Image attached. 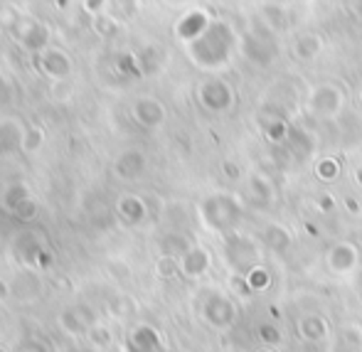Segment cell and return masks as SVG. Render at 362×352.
I'll return each mask as SVG.
<instances>
[{
	"instance_id": "6",
	"label": "cell",
	"mask_w": 362,
	"mask_h": 352,
	"mask_svg": "<svg viewBox=\"0 0 362 352\" xmlns=\"http://www.w3.org/2000/svg\"><path fill=\"white\" fill-rule=\"evenodd\" d=\"M345 106V94L335 84H318L308 94V111L318 119H335Z\"/></svg>"
},
{
	"instance_id": "4",
	"label": "cell",
	"mask_w": 362,
	"mask_h": 352,
	"mask_svg": "<svg viewBox=\"0 0 362 352\" xmlns=\"http://www.w3.org/2000/svg\"><path fill=\"white\" fill-rule=\"evenodd\" d=\"M197 104L205 111H210V114H227L237 104V94H234V86L227 79L207 76L197 86Z\"/></svg>"
},
{
	"instance_id": "29",
	"label": "cell",
	"mask_w": 362,
	"mask_h": 352,
	"mask_svg": "<svg viewBox=\"0 0 362 352\" xmlns=\"http://www.w3.org/2000/svg\"><path fill=\"white\" fill-rule=\"evenodd\" d=\"M156 274L160 278L175 276V274H180V262H177V259H173V257H160V259H158V264H156Z\"/></svg>"
},
{
	"instance_id": "3",
	"label": "cell",
	"mask_w": 362,
	"mask_h": 352,
	"mask_svg": "<svg viewBox=\"0 0 362 352\" xmlns=\"http://www.w3.org/2000/svg\"><path fill=\"white\" fill-rule=\"evenodd\" d=\"M224 244V262L232 269V274H249L252 269L262 266L264 257H262V247L254 237L242 232H232L227 237H222Z\"/></svg>"
},
{
	"instance_id": "10",
	"label": "cell",
	"mask_w": 362,
	"mask_h": 352,
	"mask_svg": "<svg viewBox=\"0 0 362 352\" xmlns=\"http://www.w3.org/2000/svg\"><path fill=\"white\" fill-rule=\"evenodd\" d=\"M296 335H298L303 343L318 345L330 335V325H328V320H325L323 315L305 313V315H300V318L296 320Z\"/></svg>"
},
{
	"instance_id": "33",
	"label": "cell",
	"mask_w": 362,
	"mask_h": 352,
	"mask_svg": "<svg viewBox=\"0 0 362 352\" xmlns=\"http://www.w3.org/2000/svg\"><path fill=\"white\" fill-rule=\"evenodd\" d=\"M222 172H224V177H227V180H232V182H239L242 180V168L237 165V163L234 160H222Z\"/></svg>"
},
{
	"instance_id": "7",
	"label": "cell",
	"mask_w": 362,
	"mask_h": 352,
	"mask_svg": "<svg viewBox=\"0 0 362 352\" xmlns=\"http://www.w3.org/2000/svg\"><path fill=\"white\" fill-rule=\"evenodd\" d=\"M325 262H328L330 271L338 274V276L353 274L355 269H358V264H360V249H358V244H353V242H335L333 247H330V252H328V257H325Z\"/></svg>"
},
{
	"instance_id": "26",
	"label": "cell",
	"mask_w": 362,
	"mask_h": 352,
	"mask_svg": "<svg viewBox=\"0 0 362 352\" xmlns=\"http://www.w3.org/2000/svg\"><path fill=\"white\" fill-rule=\"evenodd\" d=\"M247 281L254 293H257V291H269V286H272V271L262 264V266L252 269V271L247 274Z\"/></svg>"
},
{
	"instance_id": "22",
	"label": "cell",
	"mask_w": 362,
	"mask_h": 352,
	"mask_svg": "<svg viewBox=\"0 0 362 352\" xmlns=\"http://www.w3.org/2000/svg\"><path fill=\"white\" fill-rule=\"evenodd\" d=\"M192 247H195V244H192L190 239H187L185 234H180V232H170V234H165V237L160 239L163 257H173V259H177V262H180V259L185 257Z\"/></svg>"
},
{
	"instance_id": "31",
	"label": "cell",
	"mask_w": 362,
	"mask_h": 352,
	"mask_svg": "<svg viewBox=\"0 0 362 352\" xmlns=\"http://www.w3.org/2000/svg\"><path fill=\"white\" fill-rule=\"evenodd\" d=\"M94 28H96V33H99V35H114L116 33V20L111 18V15H106V13H96Z\"/></svg>"
},
{
	"instance_id": "21",
	"label": "cell",
	"mask_w": 362,
	"mask_h": 352,
	"mask_svg": "<svg viewBox=\"0 0 362 352\" xmlns=\"http://www.w3.org/2000/svg\"><path fill=\"white\" fill-rule=\"evenodd\" d=\"M116 210L121 212V217H124L129 224H141L148 217L146 202L136 195H124L119 200V205H116Z\"/></svg>"
},
{
	"instance_id": "32",
	"label": "cell",
	"mask_w": 362,
	"mask_h": 352,
	"mask_svg": "<svg viewBox=\"0 0 362 352\" xmlns=\"http://www.w3.org/2000/svg\"><path fill=\"white\" fill-rule=\"evenodd\" d=\"M42 143V131L40 129H25V141H23V151H35Z\"/></svg>"
},
{
	"instance_id": "16",
	"label": "cell",
	"mask_w": 362,
	"mask_h": 352,
	"mask_svg": "<svg viewBox=\"0 0 362 352\" xmlns=\"http://www.w3.org/2000/svg\"><path fill=\"white\" fill-rule=\"evenodd\" d=\"M116 175L121 180H139L141 175L146 172V156L141 151H129L116 160L114 165Z\"/></svg>"
},
{
	"instance_id": "12",
	"label": "cell",
	"mask_w": 362,
	"mask_h": 352,
	"mask_svg": "<svg viewBox=\"0 0 362 352\" xmlns=\"http://www.w3.org/2000/svg\"><path fill=\"white\" fill-rule=\"evenodd\" d=\"M40 69L52 79H64L72 74V59L57 47H47L40 54Z\"/></svg>"
},
{
	"instance_id": "2",
	"label": "cell",
	"mask_w": 362,
	"mask_h": 352,
	"mask_svg": "<svg viewBox=\"0 0 362 352\" xmlns=\"http://www.w3.org/2000/svg\"><path fill=\"white\" fill-rule=\"evenodd\" d=\"M200 219L210 232L227 237L232 232H239L237 227L244 219V205L234 192H215V195L202 200Z\"/></svg>"
},
{
	"instance_id": "39",
	"label": "cell",
	"mask_w": 362,
	"mask_h": 352,
	"mask_svg": "<svg viewBox=\"0 0 362 352\" xmlns=\"http://www.w3.org/2000/svg\"><path fill=\"white\" fill-rule=\"evenodd\" d=\"M262 352H276V350H262Z\"/></svg>"
},
{
	"instance_id": "5",
	"label": "cell",
	"mask_w": 362,
	"mask_h": 352,
	"mask_svg": "<svg viewBox=\"0 0 362 352\" xmlns=\"http://www.w3.org/2000/svg\"><path fill=\"white\" fill-rule=\"evenodd\" d=\"M200 313H202V318H205V323L217 330L232 328L239 318L237 303H234L227 293H219V291H210V293L202 298Z\"/></svg>"
},
{
	"instance_id": "13",
	"label": "cell",
	"mask_w": 362,
	"mask_h": 352,
	"mask_svg": "<svg viewBox=\"0 0 362 352\" xmlns=\"http://www.w3.org/2000/svg\"><path fill=\"white\" fill-rule=\"evenodd\" d=\"M212 266V257L205 247H192L185 257L180 259V274L187 278H200L210 271Z\"/></svg>"
},
{
	"instance_id": "24",
	"label": "cell",
	"mask_w": 362,
	"mask_h": 352,
	"mask_svg": "<svg viewBox=\"0 0 362 352\" xmlns=\"http://www.w3.org/2000/svg\"><path fill=\"white\" fill-rule=\"evenodd\" d=\"M315 177H318L320 182H335L340 177V160L338 158H320L318 163H315Z\"/></svg>"
},
{
	"instance_id": "14",
	"label": "cell",
	"mask_w": 362,
	"mask_h": 352,
	"mask_svg": "<svg viewBox=\"0 0 362 352\" xmlns=\"http://www.w3.org/2000/svg\"><path fill=\"white\" fill-rule=\"evenodd\" d=\"M323 47H325V42L320 35L303 33L293 40L291 52H293V57L298 59V62H313V59H318L320 54H323Z\"/></svg>"
},
{
	"instance_id": "15",
	"label": "cell",
	"mask_w": 362,
	"mask_h": 352,
	"mask_svg": "<svg viewBox=\"0 0 362 352\" xmlns=\"http://www.w3.org/2000/svg\"><path fill=\"white\" fill-rule=\"evenodd\" d=\"M59 323H62V328L67 330V333H84V330L94 328L96 318L84 305H72V308H67L59 315Z\"/></svg>"
},
{
	"instance_id": "9",
	"label": "cell",
	"mask_w": 362,
	"mask_h": 352,
	"mask_svg": "<svg viewBox=\"0 0 362 352\" xmlns=\"http://www.w3.org/2000/svg\"><path fill=\"white\" fill-rule=\"evenodd\" d=\"M131 114H134L136 124L144 126V129H148V131L160 129V126L165 124V106H163L158 99H153V96H144V99H136V104H134V109H131Z\"/></svg>"
},
{
	"instance_id": "18",
	"label": "cell",
	"mask_w": 362,
	"mask_h": 352,
	"mask_svg": "<svg viewBox=\"0 0 362 352\" xmlns=\"http://www.w3.org/2000/svg\"><path fill=\"white\" fill-rule=\"evenodd\" d=\"M25 129L23 124L13 119H0V156L15 153V148H23Z\"/></svg>"
},
{
	"instance_id": "11",
	"label": "cell",
	"mask_w": 362,
	"mask_h": 352,
	"mask_svg": "<svg viewBox=\"0 0 362 352\" xmlns=\"http://www.w3.org/2000/svg\"><path fill=\"white\" fill-rule=\"evenodd\" d=\"M210 25H212V20H210V15H207L205 10H190V13H185L180 20H177L175 33H177V37H180L182 42L190 45V42H195L197 37H202Z\"/></svg>"
},
{
	"instance_id": "28",
	"label": "cell",
	"mask_w": 362,
	"mask_h": 352,
	"mask_svg": "<svg viewBox=\"0 0 362 352\" xmlns=\"http://www.w3.org/2000/svg\"><path fill=\"white\" fill-rule=\"evenodd\" d=\"M131 343H134L139 350H153L158 345V335H156V330H153V328L141 325V328L131 335Z\"/></svg>"
},
{
	"instance_id": "38",
	"label": "cell",
	"mask_w": 362,
	"mask_h": 352,
	"mask_svg": "<svg viewBox=\"0 0 362 352\" xmlns=\"http://www.w3.org/2000/svg\"><path fill=\"white\" fill-rule=\"evenodd\" d=\"M305 229H308V234H313V237H315V234H318V232H315L313 224H305Z\"/></svg>"
},
{
	"instance_id": "19",
	"label": "cell",
	"mask_w": 362,
	"mask_h": 352,
	"mask_svg": "<svg viewBox=\"0 0 362 352\" xmlns=\"http://www.w3.org/2000/svg\"><path fill=\"white\" fill-rule=\"evenodd\" d=\"M249 197L252 205L267 207L274 202V185L269 182V177H264L262 172H252L249 175Z\"/></svg>"
},
{
	"instance_id": "35",
	"label": "cell",
	"mask_w": 362,
	"mask_h": 352,
	"mask_svg": "<svg viewBox=\"0 0 362 352\" xmlns=\"http://www.w3.org/2000/svg\"><path fill=\"white\" fill-rule=\"evenodd\" d=\"M318 207H320V212H330V210L335 207L333 197H330V195H323V197L318 200Z\"/></svg>"
},
{
	"instance_id": "30",
	"label": "cell",
	"mask_w": 362,
	"mask_h": 352,
	"mask_svg": "<svg viewBox=\"0 0 362 352\" xmlns=\"http://www.w3.org/2000/svg\"><path fill=\"white\" fill-rule=\"evenodd\" d=\"M229 288H232V293L242 295V298H249V295L254 293L252 288H249V281H247V274H229Z\"/></svg>"
},
{
	"instance_id": "37",
	"label": "cell",
	"mask_w": 362,
	"mask_h": 352,
	"mask_svg": "<svg viewBox=\"0 0 362 352\" xmlns=\"http://www.w3.org/2000/svg\"><path fill=\"white\" fill-rule=\"evenodd\" d=\"M5 295H8V286H5V281L0 278V300H3Z\"/></svg>"
},
{
	"instance_id": "34",
	"label": "cell",
	"mask_w": 362,
	"mask_h": 352,
	"mask_svg": "<svg viewBox=\"0 0 362 352\" xmlns=\"http://www.w3.org/2000/svg\"><path fill=\"white\" fill-rule=\"evenodd\" d=\"M343 205H345V210H348L350 214H360L362 212V207H360V202L358 200H355V197H345V200H343Z\"/></svg>"
},
{
	"instance_id": "36",
	"label": "cell",
	"mask_w": 362,
	"mask_h": 352,
	"mask_svg": "<svg viewBox=\"0 0 362 352\" xmlns=\"http://www.w3.org/2000/svg\"><path fill=\"white\" fill-rule=\"evenodd\" d=\"M353 177H355V182H358V185H360V190H362V165H360V168H355Z\"/></svg>"
},
{
	"instance_id": "27",
	"label": "cell",
	"mask_w": 362,
	"mask_h": 352,
	"mask_svg": "<svg viewBox=\"0 0 362 352\" xmlns=\"http://www.w3.org/2000/svg\"><path fill=\"white\" fill-rule=\"evenodd\" d=\"M288 134H291V126L284 119H274L272 124L264 126V136H267L272 143H276V146L284 141H288Z\"/></svg>"
},
{
	"instance_id": "20",
	"label": "cell",
	"mask_w": 362,
	"mask_h": 352,
	"mask_svg": "<svg viewBox=\"0 0 362 352\" xmlns=\"http://www.w3.org/2000/svg\"><path fill=\"white\" fill-rule=\"evenodd\" d=\"M264 244H267L269 249H274V252H286V249L293 244V237H291L288 227L281 222H272L267 224V229H264Z\"/></svg>"
},
{
	"instance_id": "40",
	"label": "cell",
	"mask_w": 362,
	"mask_h": 352,
	"mask_svg": "<svg viewBox=\"0 0 362 352\" xmlns=\"http://www.w3.org/2000/svg\"><path fill=\"white\" fill-rule=\"evenodd\" d=\"M0 352H8V350H5V348H0Z\"/></svg>"
},
{
	"instance_id": "8",
	"label": "cell",
	"mask_w": 362,
	"mask_h": 352,
	"mask_svg": "<svg viewBox=\"0 0 362 352\" xmlns=\"http://www.w3.org/2000/svg\"><path fill=\"white\" fill-rule=\"evenodd\" d=\"M13 35L18 37V42L23 45V47L33 49V52H45V47H47V40H49V33L45 25H40L37 20L33 18H25L20 20L18 25L13 28Z\"/></svg>"
},
{
	"instance_id": "25",
	"label": "cell",
	"mask_w": 362,
	"mask_h": 352,
	"mask_svg": "<svg viewBox=\"0 0 362 352\" xmlns=\"http://www.w3.org/2000/svg\"><path fill=\"white\" fill-rule=\"evenodd\" d=\"M257 340L264 345V350H276L284 343V333L276 325H259L257 328Z\"/></svg>"
},
{
	"instance_id": "23",
	"label": "cell",
	"mask_w": 362,
	"mask_h": 352,
	"mask_svg": "<svg viewBox=\"0 0 362 352\" xmlns=\"http://www.w3.org/2000/svg\"><path fill=\"white\" fill-rule=\"evenodd\" d=\"M286 143H288L291 148H293L296 153H303V156H308V153L315 148L313 136H310L305 129H298V126H291V134H288Z\"/></svg>"
},
{
	"instance_id": "17",
	"label": "cell",
	"mask_w": 362,
	"mask_h": 352,
	"mask_svg": "<svg viewBox=\"0 0 362 352\" xmlns=\"http://www.w3.org/2000/svg\"><path fill=\"white\" fill-rule=\"evenodd\" d=\"M328 352H362V328L360 325H343L330 340Z\"/></svg>"
},
{
	"instance_id": "1",
	"label": "cell",
	"mask_w": 362,
	"mask_h": 352,
	"mask_svg": "<svg viewBox=\"0 0 362 352\" xmlns=\"http://www.w3.org/2000/svg\"><path fill=\"white\" fill-rule=\"evenodd\" d=\"M237 45H239L237 33L227 23H219L217 20V23H212L207 28V33L202 37H197L195 42L187 45V49H190V59L197 67L215 71L219 67H224V64H229Z\"/></svg>"
}]
</instances>
